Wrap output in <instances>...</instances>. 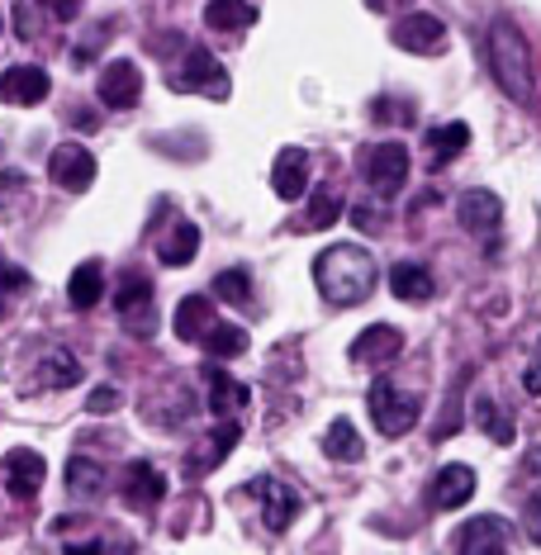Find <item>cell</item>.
I'll use <instances>...</instances> for the list:
<instances>
[{"instance_id":"obj_32","label":"cell","mask_w":541,"mask_h":555,"mask_svg":"<svg viewBox=\"0 0 541 555\" xmlns=\"http://www.w3.org/2000/svg\"><path fill=\"white\" fill-rule=\"evenodd\" d=\"M29 289H34V275L24 267H0V319H5Z\"/></svg>"},{"instance_id":"obj_16","label":"cell","mask_w":541,"mask_h":555,"mask_svg":"<svg viewBox=\"0 0 541 555\" xmlns=\"http://www.w3.org/2000/svg\"><path fill=\"white\" fill-rule=\"evenodd\" d=\"M475 499V470L471 465H442L433 479V508L437 513H451V508H465Z\"/></svg>"},{"instance_id":"obj_11","label":"cell","mask_w":541,"mask_h":555,"mask_svg":"<svg viewBox=\"0 0 541 555\" xmlns=\"http://www.w3.org/2000/svg\"><path fill=\"white\" fill-rule=\"evenodd\" d=\"M48 176H53V185H62L67 195H81L95 185V157L86 153L81 143H57L53 157H48Z\"/></svg>"},{"instance_id":"obj_41","label":"cell","mask_w":541,"mask_h":555,"mask_svg":"<svg viewBox=\"0 0 541 555\" xmlns=\"http://www.w3.org/2000/svg\"><path fill=\"white\" fill-rule=\"evenodd\" d=\"M62 555H100V546H95V541H67Z\"/></svg>"},{"instance_id":"obj_19","label":"cell","mask_w":541,"mask_h":555,"mask_svg":"<svg viewBox=\"0 0 541 555\" xmlns=\"http://www.w3.org/2000/svg\"><path fill=\"white\" fill-rule=\"evenodd\" d=\"M219 323L214 319V305H209V295H185L181 305H176V337L181 343H205V333Z\"/></svg>"},{"instance_id":"obj_15","label":"cell","mask_w":541,"mask_h":555,"mask_svg":"<svg viewBox=\"0 0 541 555\" xmlns=\"http://www.w3.org/2000/svg\"><path fill=\"white\" fill-rule=\"evenodd\" d=\"M43 470H48V465H43L39 451L15 447V451L5 456V489H10L15 499H34V494L43 489Z\"/></svg>"},{"instance_id":"obj_1","label":"cell","mask_w":541,"mask_h":555,"mask_svg":"<svg viewBox=\"0 0 541 555\" xmlns=\"http://www.w3.org/2000/svg\"><path fill=\"white\" fill-rule=\"evenodd\" d=\"M375 281H381V267H375V257L357 243H333L313 261V285H319V295L337 309L366 305L375 295Z\"/></svg>"},{"instance_id":"obj_18","label":"cell","mask_w":541,"mask_h":555,"mask_svg":"<svg viewBox=\"0 0 541 555\" xmlns=\"http://www.w3.org/2000/svg\"><path fill=\"white\" fill-rule=\"evenodd\" d=\"M271 185H275V195H281V199H299L309 191V153H305V147H285V153L275 157Z\"/></svg>"},{"instance_id":"obj_12","label":"cell","mask_w":541,"mask_h":555,"mask_svg":"<svg viewBox=\"0 0 541 555\" xmlns=\"http://www.w3.org/2000/svg\"><path fill=\"white\" fill-rule=\"evenodd\" d=\"M48 91H53V81H48L43 67H29V62H20V67H5L0 72V105H43Z\"/></svg>"},{"instance_id":"obj_7","label":"cell","mask_w":541,"mask_h":555,"mask_svg":"<svg viewBox=\"0 0 541 555\" xmlns=\"http://www.w3.org/2000/svg\"><path fill=\"white\" fill-rule=\"evenodd\" d=\"M389 39H395L399 53L433 57V53H442V43H447V24L437 20V15H427V10H409V15L395 20Z\"/></svg>"},{"instance_id":"obj_36","label":"cell","mask_w":541,"mask_h":555,"mask_svg":"<svg viewBox=\"0 0 541 555\" xmlns=\"http://www.w3.org/2000/svg\"><path fill=\"white\" fill-rule=\"evenodd\" d=\"M371 115H375V119H385V124H389V119H395V124H409V119H413V109H409V105H399V100H375Z\"/></svg>"},{"instance_id":"obj_8","label":"cell","mask_w":541,"mask_h":555,"mask_svg":"<svg viewBox=\"0 0 541 555\" xmlns=\"http://www.w3.org/2000/svg\"><path fill=\"white\" fill-rule=\"evenodd\" d=\"M95 95L105 109H133L138 100H143V72H138V62L133 57L105 62V72H100V81H95Z\"/></svg>"},{"instance_id":"obj_40","label":"cell","mask_w":541,"mask_h":555,"mask_svg":"<svg viewBox=\"0 0 541 555\" xmlns=\"http://www.w3.org/2000/svg\"><path fill=\"white\" fill-rule=\"evenodd\" d=\"M15 29H20V39H34V10L29 5H15Z\"/></svg>"},{"instance_id":"obj_28","label":"cell","mask_w":541,"mask_h":555,"mask_svg":"<svg viewBox=\"0 0 541 555\" xmlns=\"http://www.w3.org/2000/svg\"><path fill=\"white\" fill-rule=\"evenodd\" d=\"M475 423H480V433L489 441H499V447H513V437H518V427H513V413L499 409L494 399H475Z\"/></svg>"},{"instance_id":"obj_21","label":"cell","mask_w":541,"mask_h":555,"mask_svg":"<svg viewBox=\"0 0 541 555\" xmlns=\"http://www.w3.org/2000/svg\"><path fill=\"white\" fill-rule=\"evenodd\" d=\"M389 295L404 299V305H423L433 295V271L418 267V261H395L389 267Z\"/></svg>"},{"instance_id":"obj_43","label":"cell","mask_w":541,"mask_h":555,"mask_svg":"<svg viewBox=\"0 0 541 555\" xmlns=\"http://www.w3.org/2000/svg\"><path fill=\"white\" fill-rule=\"evenodd\" d=\"M366 5H371V10H389V5H395V0H366Z\"/></svg>"},{"instance_id":"obj_9","label":"cell","mask_w":541,"mask_h":555,"mask_svg":"<svg viewBox=\"0 0 541 555\" xmlns=\"http://www.w3.org/2000/svg\"><path fill=\"white\" fill-rule=\"evenodd\" d=\"M247 494L261 499V522H267L271 532H285V527H291L295 517H299V508H305L295 489L285 485V479H271V475H257V479H252Z\"/></svg>"},{"instance_id":"obj_22","label":"cell","mask_w":541,"mask_h":555,"mask_svg":"<svg viewBox=\"0 0 541 555\" xmlns=\"http://www.w3.org/2000/svg\"><path fill=\"white\" fill-rule=\"evenodd\" d=\"M237 441H243V427H237V423H223V427H214L209 447H205V451H199V456H195V451H191V461H185V475H191V479H199V475H209V470H214V465H219V461H223V456H229V451L237 447Z\"/></svg>"},{"instance_id":"obj_14","label":"cell","mask_w":541,"mask_h":555,"mask_svg":"<svg viewBox=\"0 0 541 555\" xmlns=\"http://www.w3.org/2000/svg\"><path fill=\"white\" fill-rule=\"evenodd\" d=\"M162 494H167V479H162L147 461H133L129 470H124V479H119V499L129 503V508H138V513L157 508Z\"/></svg>"},{"instance_id":"obj_4","label":"cell","mask_w":541,"mask_h":555,"mask_svg":"<svg viewBox=\"0 0 541 555\" xmlns=\"http://www.w3.org/2000/svg\"><path fill=\"white\" fill-rule=\"evenodd\" d=\"M115 313H119V323L129 327L133 337H153V327H157V295H153V281H147V275H138V271L124 275L119 289H115Z\"/></svg>"},{"instance_id":"obj_3","label":"cell","mask_w":541,"mask_h":555,"mask_svg":"<svg viewBox=\"0 0 541 555\" xmlns=\"http://www.w3.org/2000/svg\"><path fill=\"white\" fill-rule=\"evenodd\" d=\"M366 403H371V418H375V427H381L385 437H404V433H413V423H418V399L409 395V389H399L395 380H375L371 385V395H366Z\"/></svg>"},{"instance_id":"obj_17","label":"cell","mask_w":541,"mask_h":555,"mask_svg":"<svg viewBox=\"0 0 541 555\" xmlns=\"http://www.w3.org/2000/svg\"><path fill=\"white\" fill-rule=\"evenodd\" d=\"M456 209H461V229H471L475 237H489L503 223V205L494 191H465Z\"/></svg>"},{"instance_id":"obj_30","label":"cell","mask_w":541,"mask_h":555,"mask_svg":"<svg viewBox=\"0 0 541 555\" xmlns=\"http://www.w3.org/2000/svg\"><path fill=\"white\" fill-rule=\"evenodd\" d=\"M247 327H237V323H214L209 333H205V351L214 361H229V357H243L247 351Z\"/></svg>"},{"instance_id":"obj_26","label":"cell","mask_w":541,"mask_h":555,"mask_svg":"<svg viewBox=\"0 0 541 555\" xmlns=\"http://www.w3.org/2000/svg\"><path fill=\"white\" fill-rule=\"evenodd\" d=\"M39 385L43 389H72L81 385V361L72 357V351H48V357L39 361Z\"/></svg>"},{"instance_id":"obj_39","label":"cell","mask_w":541,"mask_h":555,"mask_svg":"<svg viewBox=\"0 0 541 555\" xmlns=\"http://www.w3.org/2000/svg\"><path fill=\"white\" fill-rule=\"evenodd\" d=\"M43 5H48L53 20H77L81 15V0H43Z\"/></svg>"},{"instance_id":"obj_6","label":"cell","mask_w":541,"mask_h":555,"mask_svg":"<svg viewBox=\"0 0 541 555\" xmlns=\"http://www.w3.org/2000/svg\"><path fill=\"white\" fill-rule=\"evenodd\" d=\"M171 86L176 91H199L209 100H229L233 91L229 72H223V62L209 48H185V62H181V72H171Z\"/></svg>"},{"instance_id":"obj_34","label":"cell","mask_w":541,"mask_h":555,"mask_svg":"<svg viewBox=\"0 0 541 555\" xmlns=\"http://www.w3.org/2000/svg\"><path fill=\"white\" fill-rule=\"evenodd\" d=\"M343 219V205H337V195H329V191H319L309 199V214H305V223L313 233H323V229H333V223Z\"/></svg>"},{"instance_id":"obj_2","label":"cell","mask_w":541,"mask_h":555,"mask_svg":"<svg viewBox=\"0 0 541 555\" xmlns=\"http://www.w3.org/2000/svg\"><path fill=\"white\" fill-rule=\"evenodd\" d=\"M489 72H494L499 91L513 100V105L532 109L537 105V62H532V43L518 29L513 15H499L489 24Z\"/></svg>"},{"instance_id":"obj_38","label":"cell","mask_w":541,"mask_h":555,"mask_svg":"<svg viewBox=\"0 0 541 555\" xmlns=\"http://www.w3.org/2000/svg\"><path fill=\"white\" fill-rule=\"evenodd\" d=\"M523 389L527 395H541V343H537L532 361H527V371H523Z\"/></svg>"},{"instance_id":"obj_37","label":"cell","mask_w":541,"mask_h":555,"mask_svg":"<svg viewBox=\"0 0 541 555\" xmlns=\"http://www.w3.org/2000/svg\"><path fill=\"white\" fill-rule=\"evenodd\" d=\"M523 532H527V537H532L537 546H541V499H532V503H527V508H523Z\"/></svg>"},{"instance_id":"obj_29","label":"cell","mask_w":541,"mask_h":555,"mask_svg":"<svg viewBox=\"0 0 541 555\" xmlns=\"http://www.w3.org/2000/svg\"><path fill=\"white\" fill-rule=\"evenodd\" d=\"M100 489H105V470H100L91 456H72V461H67V494L91 503Z\"/></svg>"},{"instance_id":"obj_24","label":"cell","mask_w":541,"mask_h":555,"mask_svg":"<svg viewBox=\"0 0 541 555\" xmlns=\"http://www.w3.org/2000/svg\"><path fill=\"white\" fill-rule=\"evenodd\" d=\"M465 147H471V129H465L461 119H451V124H437V129H427V153H433L437 167H442V162H451V157H461Z\"/></svg>"},{"instance_id":"obj_27","label":"cell","mask_w":541,"mask_h":555,"mask_svg":"<svg viewBox=\"0 0 541 555\" xmlns=\"http://www.w3.org/2000/svg\"><path fill=\"white\" fill-rule=\"evenodd\" d=\"M205 24L219 34H233V29H247V24H257V10L247 5V0H209L205 5Z\"/></svg>"},{"instance_id":"obj_31","label":"cell","mask_w":541,"mask_h":555,"mask_svg":"<svg viewBox=\"0 0 541 555\" xmlns=\"http://www.w3.org/2000/svg\"><path fill=\"white\" fill-rule=\"evenodd\" d=\"M195 251H199V229L195 223H176L171 237L157 247V257L162 267H185V261H195Z\"/></svg>"},{"instance_id":"obj_25","label":"cell","mask_w":541,"mask_h":555,"mask_svg":"<svg viewBox=\"0 0 541 555\" xmlns=\"http://www.w3.org/2000/svg\"><path fill=\"white\" fill-rule=\"evenodd\" d=\"M323 456L329 461H351L357 465L361 456H366V441H361V433L357 427H351L347 418H337L329 433H323Z\"/></svg>"},{"instance_id":"obj_42","label":"cell","mask_w":541,"mask_h":555,"mask_svg":"<svg viewBox=\"0 0 541 555\" xmlns=\"http://www.w3.org/2000/svg\"><path fill=\"white\" fill-rule=\"evenodd\" d=\"M20 185H24L20 176H0V195H5V191H20Z\"/></svg>"},{"instance_id":"obj_33","label":"cell","mask_w":541,"mask_h":555,"mask_svg":"<svg viewBox=\"0 0 541 555\" xmlns=\"http://www.w3.org/2000/svg\"><path fill=\"white\" fill-rule=\"evenodd\" d=\"M214 295H219L223 305H247V295H252V281H247V271H243V267H233V271H219V275H214Z\"/></svg>"},{"instance_id":"obj_23","label":"cell","mask_w":541,"mask_h":555,"mask_svg":"<svg viewBox=\"0 0 541 555\" xmlns=\"http://www.w3.org/2000/svg\"><path fill=\"white\" fill-rule=\"evenodd\" d=\"M100 295H105V267L100 261H81L77 271H72V281H67V299H72V309H95L100 305Z\"/></svg>"},{"instance_id":"obj_13","label":"cell","mask_w":541,"mask_h":555,"mask_svg":"<svg viewBox=\"0 0 541 555\" xmlns=\"http://www.w3.org/2000/svg\"><path fill=\"white\" fill-rule=\"evenodd\" d=\"M399 351H404V333L389 323H371L366 333H357V343L347 347V357L357 365H385V361H395Z\"/></svg>"},{"instance_id":"obj_5","label":"cell","mask_w":541,"mask_h":555,"mask_svg":"<svg viewBox=\"0 0 541 555\" xmlns=\"http://www.w3.org/2000/svg\"><path fill=\"white\" fill-rule=\"evenodd\" d=\"M361 176H366L371 191L381 199L399 195V191H404V181H409V147L395 143V138H389V143L366 147V153H361Z\"/></svg>"},{"instance_id":"obj_10","label":"cell","mask_w":541,"mask_h":555,"mask_svg":"<svg viewBox=\"0 0 541 555\" xmlns=\"http://www.w3.org/2000/svg\"><path fill=\"white\" fill-rule=\"evenodd\" d=\"M508 541H513V527L494 513H480L456 532V555H508Z\"/></svg>"},{"instance_id":"obj_35","label":"cell","mask_w":541,"mask_h":555,"mask_svg":"<svg viewBox=\"0 0 541 555\" xmlns=\"http://www.w3.org/2000/svg\"><path fill=\"white\" fill-rule=\"evenodd\" d=\"M119 409V389L115 385H95L86 395V413H115Z\"/></svg>"},{"instance_id":"obj_20","label":"cell","mask_w":541,"mask_h":555,"mask_svg":"<svg viewBox=\"0 0 541 555\" xmlns=\"http://www.w3.org/2000/svg\"><path fill=\"white\" fill-rule=\"evenodd\" d=\"M205 385H209V409L219 413V418H233V413L247 403V385L233 380L223 365H205Z\"/></svg>"}]
</instances>
